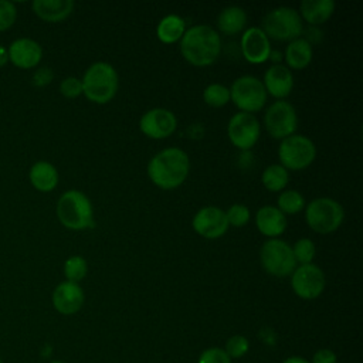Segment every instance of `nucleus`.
I'll list each match as a JSON object with an SVG mask.
<instances>
[{
  "label": "nucleus",
  "instance_id": "9d476101",
  "mask_svg": "<svg viewBox=\"0 0 363 363\" xmlns=\"http://www.w3.org/2000/svg\"><path fill=\"white\" fill-rule=\"evenodd\" d=\"M264 125L267 132L274 139L282 140L294 135L298 128V115L295 106L285 99L272 102L265 111Z\"/></svg>",
  "mask_w": 363,
  "mask_h": 363
},
{
  "label": "nucleus",
  "instance_id": "bb28decb",
  "mask_svg": "<svg viewBox=\"0 0 363 363\" xmlns=\"http://www.w3.org/2000/svg\"><path fill=\"white\" fill-rule=\"evenodd\" d=\"M305 206H306V201L303 194L294 189L282 190L277 199V207L284 214H296L302 211Z\"/></svg>",
  "mask_w": 363,
  "mask_h": 363
},
{
  "label": "nucleus",
  "instance_id": "f3484780",
  "mask_svg": "<svg viewBox=\"0 0 363 363\" xmlns=\"http://www.w3.org/2000/svg\"><path fill=\"white\" fill-rule=\"evenodd\" d=\"M261 81L267 95L277 98V101L285 99L294 89V75L285 64L271 65Z\"/></svg>",
  "mask_w": 363,
  "mask_h": 363
},
{
  "label": "nucleus",
  "instance_id": "6e6552de",
  "mask_svg": "<svg viewBox=\"0 0 363 363\" xmlns=\"http://www.w3.org/2000/svg\"><path fill=\"white\" fill-rule=\"evenodd\" d=\"M230 101L240 109V112L254 113L261 111L267 104V91L262 81L254 75H241L231 84Z\"/></svg>",
  "mask_w": 363,
  "mask_h": 363
},
{
  "label": "nucleus",
  "instance_id": "9b49d317",
  "mask_svg": "<svg viewBox=\"0 0 363 363\" xmlns=\"http://www.w3.org/2000/svg\"><path fill=\"white\" fill-rule=\"evenodd\" d=\"M291 277V288L294 294L305 301L316 299L322 295L326 286V277L320 267L313 262L296 265Z\"/></svg>",
  "mask_w": 363,
  "mask_h": 363
},
{
  "label": "nucleus",
  "instance_id": "473e14b6",
  "mask_svg": "<svg viewBox=\"0 0 363 363\" xmlns=\"http://www.w3.org/2000/svg\"><path fill=\"white\" fill-rule=\"evenodd\" d=\"M17 18V10L14 3L9 0H0V31L10 28Z\"/></svg>",
  "mask_w": 363,
  "mask_h": 363
},
{
  "label": "nucleus",
  "instance_id": "2f4dec72",
  "mask_svg": "<svg viewBox=\"0 0 363 363\" xmlns=\"http://www.w3.org/2000/svg\"><path fill=\"white\" fill-rule=\"evenodd\" d=\"M224 350L230 356V359H240V357L245 356L247 352L250 350V342L242 335H233L225 342Z\"/></svg>",
  "mask_w": 363,
  "mask_h": 363
},
{
  "label": "nucleus",
  "instance_id": "7ed1b4c3",
  "mask_svg": "<svg viewBox=\"0 0 363 363\" xmlns=\"http://www.w3.org/2000/svg\"><path fill=\"white\" fill-rule=\"evenodd\" d=\"M57 217L60 223L74 231L95 227L94 206L91 199L81 190H67L57 201Z\"/></svg>",
  "mask_w": 363,
  "mask_h": 363
},
{
  "label": "nucleus",
  "instance_id": "393cba45",
  "mask_svg": "<svg viewBox=\"0 0 363 363\" xmlns=\"http://www.w3.org/2000/svg\"><path fill=\"white\" fill-rule=\"evenodd\" d=\"M186 31V21L179 14H167L164 16L156 27V35L159 41L163 44H174L182 40Z\"/></svg>",
  "mask_w": 363,
  "mask_h": 363
},
{
  "label": "nucleus",
  "instance_id": "e433bc0d",
  "mask_svg": "<svg viewBox=\"0 0 363 363\" xmlns=\"http://www.w3.org/2000/svg\"><path fill=\"white\" fill-rule=\"evenodd\" d=\"M311 363H337V357L330 349H319L313 353Z\"/></svg>",
  "mask_w": 363,
  "mask_h": 363
},
{
  "label": "nucleus",
  "instance_id": "37998d69",
  "mask_svg": "<svg viewBox=\"0 0 363 363\" xmlns=\"http://www.w3.org/2000/svg\"><path fill=\"white\" fill-rule=\"evenodd\" d=\"M0 363H3V362H1V359H0Z\"/></svg>",
  "mask_w": 363,
  "mask_h": 363
},
{
  "label": "nucleus",
  "instance_id": "58836bf2",
  "mask_svg": "<svg viewBox=\"0 0 363 363\" xmlns=\"http://www.w3.org/2000/svg\"><path fill=\"white\" fill-rule=\"evenodd\" d=\"M268 60H269V61H272V65H275V64H282V60H284V54H282L281 51H277V50H271Z\"/></svg>",
  "mask_w": 363,
  "mask_h": 363
},
{
  "label": "nucleus",
  "instance_id": "20e7f679",
  "mask_svg": "<svg viewBox=\"0 0 363 363\" xmlns=\"http://www.w3.org/2000/svg\"><path fill=\"white\" fill-rule=\"evenodd\" d=\"M82 94L85 98L94 104H108L118 92L119 78L115 67L106 61H96L91 64L84 77Z\"/></svg>",
  "mask_w": 363,
  "mask_h": 363
},
{
  "label": "nucleus",
  "instance_id": "0eeeda50",
  "mask_svg": "<svg viewBox=\"0 0 363 363\" xmlns=\"http://www.w3.org/2000/svg\"><path fill=\"white\" fill-rule=\"evenodd\" d=\"M316 157V146L313 140L305 135L294 133L281 140L278 147L279 164L286 170L299 172L313 163Z\"/></svg>",
  "mask_w": 363,
  "mask_h": 363
},
{
  "label": "nucleus",
  "instance_id": "4c0bfd02",
  "mask_svg": "<svg viewBox=\"0 0 363 363\" xmlns=\"http://www.w3.org/2000/svg\"><path fill=\"white\" fill-rule=\"evenodd\" d=\"M311 45L312 44H316V43H320L322 40V31L318 28V27H312L309 26V28L305 31V37H303Z\"/></svg>",
  "mask_w": 363,
  "mask_h": 363
},
{
  "label": "nucleus",
  "instance_id": "6ab92c4d",
  "mask_svg": "<svg viewBox=\"0 0 363 363\" xmlns=\"http://www.w3.org/2000/svg\"><path fill=\"white\" fill-rule=\"evenodd\" d=\"M286 224V216L277 206H262L255 213L257 230L268 238H277L284 234Z\"/></svg>",
  "mask_w": 363,
  "mask_h": 363
},
{
  "label": "nucleus",
  "instance_id": "cd10ccee",
  "mask_svg": "<svg viewBox=\"0 0 363 363\" xmlns=\"http://www.w3.org/2000/svg\"><path fill=\"white\" fill-rule=\"evenodd\" d=\"M204 102L211 108H221L230 102V89L224 84H208L203 91Z\"/></svg>",
  "mask_w": 363,
  "mask_h": 363
},
{
  "label": "nucleus",
  "instance_id": "c85d7f7f",
  "mask_svg": "<svg viewBox=\"0 0 363 363\" xmlns=\"http://www.w3.org/2000/svg\"><path fill=\"white\" fill-rule=\"evenodd\" d=\"M88 274V262L81 255H71L64 262V275L65 281L71 282H79L82 281Z\"/></svg>",
  "mask_w": 363,
  "mask_h": 363
},
{
  "label": "nucleus",
  "instance_id": "39448f33",
  "mask_svg": "<svg viewBox=\"0 0 363 363\" xmlns=\"http://www.w3.org/2000/svg\"><path fill=\"white\" fill-rule=\"evenodd\" d=\"M345 220V210L330 197H316L305 206V221L318 234H330L339 230Z\"/></svg>",
  "mask_w": 363,
  "mask_h": 363
},
{
  "label": "nucleus",
  "instance_id": "5701e85b",
  "mask_svg": "<svg viewBox=\"0 0 363 363\" xmlns=\"http://www.w3.org/2000/svg\"><path fill=\"white\" fill-rule=\"evenodd\" d=\"M28 177L34 189L44 193L54 190L58 184V170L54 164L45 160L35 162L28 172Z\"/></svg>",
  "mask_w": 363,
  "mask_h": 363
},
{
  "label": "nucleus",
  "instance_id": "72a5a7b5",
  "mask_svg": "<svg viewBox=\"0 0 363 363\" xmlns=\"http://www.w3.org/2000/svg\"><path fill=\"white\" fill-rule=\"evenodd\" d=\"M199 363H231V359L224 349L208 347L200 353Z\"/></svg>",
  "mask_w": 363,
  "mask_h": 363
},
{
  "label": "nucleus",
  "instance_id": "a19ab883",
  "mask_svg": "<svg viewBox=\"0 0 363 363\" xmlns=\"http://www.w3.org/2000/svg\"><path fill=\"white\" fill-rule=\"evenodd\" d=\"M282 363H311V362H308L306 359H303L301 356H289Z\"/></svg>",
  "mask_w": 363,
  "mask_h": 363
},
{
  "label": "nucleus",
  "instance_id": "f03ea898",
  "mask_svg": "<svg viewBox=\"0 0 363 363\" xmlns=\"http://www.w3.org/2000/svg\"><path fill=\"white\" fill-rule=\"evenodd\" d=\"M179 43L183 58L194 67L211 65L221 52L220 34L207 24H196L186 28Z\"/></svg>",
  "mask_w": 363,
  "mask_h": 363
},
{
  "label": "nucleus",
  "instance_id": "412c9836",
  "mask_svg": "<svg viewBox=\"0 0 363 363\" xmlns=\"http://www.w3.org/2000/svg\"><path fill=\"white\" fill-rule=\"evenodd\" d=\"M34 13L44 21L58 23L65 20L74 10L72 0H34Z\"/></svg>",
  "mask_w": 363,
  "mask_h": 363
},
{
  "label": "nucleus",
  "instance_id": "7c9ffc66",
  "mask_svg": "<svg viewBox=\"0 0 363 363\" xmlns=\"http://www.w3.org/2000/svg\"><path fill=\"white\" fill-rule=\"evenodd\" d=\"M225 217H227L228 225L240 228V227H244L250 221L251 211H250V208L245 204L234 203L225 211Z\"/></svg>",
  "mask_w": 363,
  "mask_h": 363
},
{
  "label": "nucleus",
  "instance_id": "f8f14e48",
  "mask_svg": "<svg viewBox=\"0 0 363 363\" xmlns=\"http://www.w3.org/2000/svg\"><path fill=\"white\" fill-rule=\"evenodd\" d=\"M261 125L254 113L237 112L227 125V136L233 146L242 152H248L259 139Z\"/></svg>",
  "mask_w": 363,
  "mask_h": 363
},
{
  "label": "nucleus",
  "instance_id": "f257e3e1",
  "mask_svg": "<svg viewBox=\"0 0 363 363\" xmlns=\"http://www.w3.org/2000/svg\"><path fill=\"white\" fill-rule=\"evenodd\" d=\"M147 176L150 182L163 190H172L184 183L190 172L189 155L177 147H164L147 163Z\"/></svg>",
  "mask_w": 363,
  "mask_h": 363
},
{
  "label": "nucleus",
  "instance_id": "1a4fd4ad",
  "mask_svg": "<svg viewBox=\"0 0 363 363\" xmlns=\"http://www.w3.org/2000/svg\"><path fill=\"white\" fill-rule=\"evenodd\" d=\"M259 261L265 272L272 277H289L296 268L291 245L279 238H268L259 250Z\"/></svg>",
  "mask_w": 363,
  "mask_h": 363
},
{
  "label": "nucleus",
  "instance_id": "b1692460",
  "mask_svg": "<svg viewBox=\"0 0 363 363\" xmlns=\"http://www.w3.org/2000/svg\"><path fill=\"white\" fill-rule=\"evenodd\" d=\"M247 26V13L240 6L224 7L217 17V27L225 35H235Z\"/></svg>",
  "mask_w": 363,
  "mask_h": 363
},
{
  "label": "nucleus",
  "instance_id": "423d86ee",
  "mask_svg": "<svg viewBox=\"0 0 363 363\" xmlns=\"http://www.w3.org/2000/svg\"><path fill=\"white\" fill-rule=\"evenodd\" d=\"M261 30L267 34V37L277 41H292L299 38L303 33V21L298 13V10L279 6L269 10L262 18Z\"/></svg>",
  "mask_w": 363,
  "mask_h": 363
},
{
  "label": "nucleus",
  "instance_id": "4468645a",
  "mask_svg": "<svg viewBox=\"0 0 363 363\" xmlns=\"http://www.w3.org/2000/svg\"><path fill=\"white\" fill-rule=\"evenodd\" d=\"M191 227L199 235L207 240H216L223 237L230 225L223 208L216 206H204L193 216Z\"/></svg>",
  "mask_w": 363,
  "mask_h": 363
},
{
  "label": "nucleus",
  "instance_id": "f704fd0d",
  "mask_svg": "<svg viewBox=\"0 0 363 363\" xmlns=\"http://www.w3.org/2000/svg\"><path fill=\"white\" fill-rule=\"evenodd\" d=\"M60 92L65 98H77L82 94V82L77 77H67L60 84Z\"/></svg>",
  "mask_w": 363,
  "mask_h": 363
},
{
  "label": "nucleus",
  "instance_id": "aec40b11",
  "mask_svg": "<svg viewBox=\"0 0 363 363\" xmlns=\"http://www.w3.org/2000/svg\"><path fill=\"white\" fill-rule=\"evenodd\" d=\"M333 0H303L299 4V16L302 21H306L312 27H318L326 23L335 13Z\"/></svg>",
  "mask_w": 363,
  "mask_h": 363
},
{
  "label": "nucleus",
  "instance_id": "dca6fc26",
  "mask_svg": "<svg viewBox=\"0 0 363 363\" xmlns=\"http://www.w3.org/2000/svg\"><path fill=\"white\" fill-rule=\"evenodd\" d=\"M51 301L55 311L61 315H74L84 305V289L77 282L62 281L54 288Z\"/></svg>",
  "mask_w": 363,
  "mask_h": 363
},
{
  "label": "nucleus",
  "instance_id": "2eb2a0df",
  "mask_svg": "<svg viewBox=\"0 0 363 363\" xmlns=\"http://www.w3.org/2000/svg\"><path fill=\"white\" fill-rule=\"evenodd\" d=\"M240 48L245 61L251 64H262L268 61L271 52V41L267 34L261 30V27H250L245 28L241 34Z\"/></svg>",
  "mask_w": 363,
  "mask_h": 363
},
{
  "label": "nucleus",
  "instance_id": "a211bd4d",
  "mask_svg": "<svg viewBox=\"0 0 363 363\" xmlns=\"http://www.w3.org/2000/svg\"><path fill=\"white\" fill-rule=\"evenodd\" d=\"M9 60L21 69L34 68L40 64L43 58V48L41 45L31 38H17L14 40L9 50Z\"/></svg>",
  "mask_w": 363,
  "mask_h": 363
},
{
  "label": "nucleus",
  "instance_id": "79ce46f5",
  "mask_svg": "<svg viewBox=\"0 0 363 363\" xmlns=\"http://www.w3.org/2000/svg\"><path fill=\"white\" fill-rule=\"evenodd\" d=\"M50 363H64V362H61V360H51Z\"/></svg>",
  "mask_w": 363,
  "mask_h": 363
},
{
  "label": "nucleus",
  "instance_id": "4be33fe9",
  "mask_svg": "<svg viewBox=\"0 0 363 363\" xmlns=\"http://www.w3.org/2000/svg\"><path fill=\"white\" fill-rule=\"evenodd\" d=\"M313 57V50L312 45L303 38H295L292 41L288 43L285 52H284V60H285V65L292 71H301L303 68H306Z\"/></svg>",
  "mask_w": 363,
  "mask_h": 363
},
{
  "label": "nucleus",
  "instance_id": "a878e982",
  "mask_svg": "<svg viewBox=\"0 0 363 363\" xmlns=\"http://www.w3.org/2000/svg\"><path fill=\"white\" fill-rule=\"evenodd\" d=\"M261 182H262L264 187H265L268 191L278 193V191L285 190V187H286V184H288V182H289V173H288V170H286L284 166H281L279 163H274V164L267 166V167L262 170Z\"/></svg>",
  "mask_w": 363,
  "mask_h": 363
},
{
  "label": "nucleus",
  "instance_id": "ddd939ff",
  "mask_svg": "<svg viewBox=\"0 0 363 363\" xmlns=\"http://www.w3.org/2000/svg\"><path fill=\"white\" fill-rule=\"evenodd\" d=\"M177 128L176 115L166 108H152L139 119L140 132L150 139H166Z\"/></svg>",
  "mask_w": 363,
  "mask_h": 363
},
{
  "label": "nucleus",
  "instance_id": "c9c22d12",
  "mask_svg": "<svg viewBox=\"0 0 363 363\" xmlns=\"http://www.w3.org/2000/svg\"><path fill=\"white\" fill-rule=\"evenodd\" d=\"M52 78H54L52 69L48 67H41L33 74L31 82L34 86H45L52 81Z\"/></svg>",
  "mask_w": 363,
  "mask_h": 363
},
{
  "label": "nucleus",
  "instance_id": "ea45409f",
  "mask_svg": "<svg viewBox=\"0 0 363 363\" xmlns=\"http://www.w3.org/2000/svg\"><path fill=\"white\" fill-rule=\"evenodd\" d=\"M7 61H9V52H7V50L0 44V67L6 65Z\"/></svg>",
  "mask_w": 363,
  "mask_h": 363
},
{
  "label": "nucleus",
  "instance_id": "c756f323",
  "mask_svg": "<svg viewBox=\"0 0 363 363\" xmlns=\"http://www.w3.org/2000/svg\"><path fill=\"white\" fill-rule=\"evenodd\" d=\"M291 248H292L294 258L299 265L311 264L316 255V245L311 238H305V237L298 238Z\"/></svg>",
  "mask_w": 363,
  "mask_h": 363
}]
</instances>
